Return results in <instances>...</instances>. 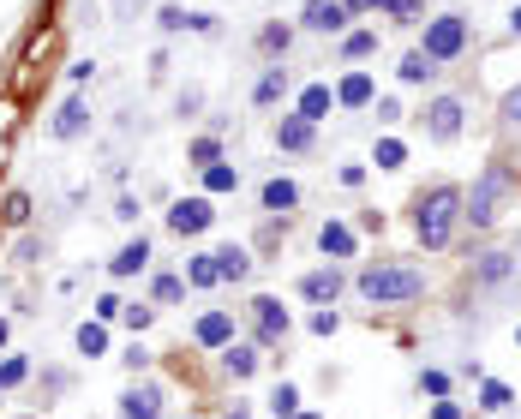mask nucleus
Wrapping results in <instances>:
<instances>
[{
  "label": "nucleus",
  "mask_w": 521,
  "mask_h": 419,
  "mask_svg": "<svg viewBox=\"0 0 521 419\" xmlns=\"http://www.w3.org/2000/svg\"><path fill=\"white\" fill-rule=\"evenodd\" d=\"M246 312H252V342H258L264 354H276V348L288 342V330H294V318H288V306H282L276 294H258V300H252Z\"/></svg>",
  "instance_id": "6"
},
{
  "label": "nucleus",
  "mask_w": 521,
  "mask_h": 419,
  "mask_svg": "<svg viewBox=\"0 0 521 419\" xmlns=\"http://www.w3.org/2000/svg\"><path fill=\"white\" fill-rule=\"evenodd\" d=\"M0 222H6V228H24V222H30V192H6V198H0Z\"/></svg>",
  "instance_id": "34"
},
{
  "label": "nucleus",
  "mask_w": 521,
  "mask_h": 419,
  "mask_svg": "<svg viewBox=\"0 0 521 419\" xmlns=\"http://www.w3.org/2000/svg\"><path fill=\"white\" fill-rule=\"evenodd\" d=\"M294 419H318V414H294Z\"/></svg>",
  "instance_id": "54"
},
{
  "label": "nucleus",
  "mask_w": 521,
  "mask_h": 419,
  "mask_svg": "<svg viewBox=\"0 0 521 419\" xmlns=\"http://www.w3.org/2000/svg\"><path fill=\"white\" fill-rule=\"evenodd\" d=\"M222 270H216V252H192L186 258V288H216Z\"/></svg>",
  "instance_id": "26"
},
{
  "label": "nucleus",
  "mask_w": 521,
  "mask_h": 419,
  "mask_svg": "<svg viewBox=\"0 0 521 419\" xmlns=\"http://www.w3.org/2000/svg\"><path fill=\"white\" fill-rule=\"evenodd\" d=\"M462 186H450V180H438V186H426L420 198H414V234H420V246L426 252H450V240H456V228H462Z\"/></svg>",
  "instance_id": "1"
},
{
  "label": "nucleus",
  "mask_w": 521,
  "mask_h": 419,
  "mask_svg": "<svg viewBox=\"0 0 521 419\" xmlns=\"http://www.w3.org/2000/svg\"><path fill=\"white\" fill-rule=\"evenodd\" d=\"M192 342L198 348H210V354H222L228 342H240V324H234V312H222V306H210L198 324H192Z\"/></svg>",
  "instance_id": "9"
},
{
  "label": "nucleus",
  "mask_w": 521,
  "mask_h": 419,
  "mask_svg": "<svg viewBox=\"0 0 521 419\" xmlns=\"http://www.w3.org/2000/svg\"><path fill=\"white\" fill-rule=\"evenodd\" d=\"M420 126H426V138H432V144H456V138H462V126H468V102H462L456 90H444V96H432V102H426Z\"/></svg>",
  "instance_id": "5"
},
{
  "label": "nucleus",
  "mask_w": 521,
  "mask_h": 419,
  "mask_svg": "<svg viewBox=\"0 0 521 419\" xmlns=\"http://www.w3.org/2000/svg\"><path fill=\"white\" fill-rule=\"evenodd\" d=\"M252 264H258V258H252V246H234V240H228V246H216V270H222V282H246V276H252Z\"/></svg>",
  "instance_id": "21"
},
{
  "label": "nucleus",
  "mask_w": 521,
  "mask_h": 419,
  "mask_svg": "<svg viewBox=\"0 0 521 419\" xmlns=\"http://www.w3.org/2000/svg\"><path fill=\"white\" fill-rule=\"evenodd\" d=\"M120 360H126V372H150V348H144V342H132Z\"/></svg>",
  "instance_id": "44"
},
{
  "label": "nucleus",
  "mask_w": 521,
  "mask_h": 419,
  "mask_svg": "<svg viewBox=\"0 0 521 419\" xmlns=\"http://www.w3.org/2000/svg\"><path fill=\"white\" fill-rule=\"evenodd\" d=\"M420 48H426L438 66L462 60V54L474 48V18H468V12H432L426 30H420Z\"/></svg>",
  "instance_id": "4"
},
{
  "label": "nucleus",
  "mask_w": 521,
  "mask_h": 419,
  "mask_svg": "<svg viewBox=\"0 0 521 419\" xmlns=\"http://www.w3.org/2000/svg\"><path fill=\"white\" fill-rule=\"evenodd\" d=\"M372 162H378L384 174H396V168H408V144H402V138H378V144H372Z\"/></svg>",
  "instance_id": "30"
},
{
  "label": "nucleus",
  "mask_w": 521,
  "mask_h": 419,
  "mask_svg": "<svg viewBox=\"0 0 521 419\" xmlns=\"http://www.w3.org/2000/svg\"><path fill=\"white\" fill-rule=\"evenodd\" d=\"M510 408H516V390L498 378H480V414H510Z\"/></svg>",
  "instance_id": "27"
},
{
  "label": "nucleus",
  "mask_w": 521,
  "mask_h": 419,
  "mask_svg": "<svg viewBox=\"0 0 521 419\" xmlns=\"http://www.w3.org/2000/svg\"><path fill=\"white\" fill-rule=\"evenodd\" d=\"M84 132H90V102H84V96H66L60 114L48 120V138H54V144H72V138H84Z\"/></svg>",
  "instance_id": "14"
},
{
  "label": "nucleus",
  "mask_w": 521,
  "mask_h": 419,
  "mask_svg": "<svg viewBox=\"0 0 521 419\" xmlns=\"http://www.w3.org/2000/svg\"><path fill=\"white\" fill-rule=\"evenodd\" d=\"M6 336H12V324H6V318H0V348H6Z\"/></svg>",
  "instance_id": "53"
},
{
  "label": "nucleus",
  "mask_w": 521,
  "mask_h": 419,
  "mask_svg": "<svg viewBox=\"0 0 521 419\" xmlns=\"http://www.w3.org/2000/svg\"><path fill=\"white\" fill-rule=\"evenodd\" d=\"M270 414L294 419V414H300V390H294V384H276V390H270Z\"/></svg>",
  "instance_id": "38"
},
{
  "label": "nucleus",
  "mask_w": 521,
  "mask_h": 419,
  "mask_svg": "<svg viewBox=\"0 0 521 419\" xmlns=\"http://www.w3.org/2000/svg\"><path fill=\"white\" fill-rule=\"evenodd\" d=\"M288 90H294V78H288V66L276 60V66H264V72H258V84H252V102H258V108H276Z\"/></svg>",
  "instance_id": "19"
},
{
  "label": "nucleus",
  "mask_w": 521,
  "mask_h": 419,
  "mask_svg": "<svg viewBox=\"0 0 521 419\" xmlns=\"http://www.w3.org/2000/svg\"><path fill=\"white\" fill-rule=\"evenodd\" d=\"M372 102H378L372 72H360V66H354V72H342V78H336V108H348V114H354V108H372Z\"/></svg>",
  "instance_id": "16"
},
{
  "label": "nucleus",
  "mask_w": 521,
  "mask_h": 419,
  "mask_svg": "<svg viewBox=\"0 0 521 419\" xmlns=\"http://www.w3.org/2000/svg\"><path fill=\"white\" fill-rule=\"evenodd\" d=\"M138 6H144V0H114V12H120V18H132Z\"/></svg>",
  "instance_id": "50"
},
{
  "label": "nucleus",
  "mask_w": 521,
  "mask_h": 419,
  "mask_svg": "<svg viewBox=\"0 0 521 419\" xmlns=\"http://www.w3.org/2000/svg\"><path fill=\"white\" fill-rule=\"evenodd\" d=\"M300 30H312V36H348V6L342 0H306L300 6Z\"/></svg>",
  "instance_id": "10"
},
{
  "label": "nucleus",
  "mask_w": 521,
  "mask_h": 419,
  "mask_svg": "<svg viewBox=\"0 0 521 419\" xmlns=\"http://www.w3.org/2000/svg\"><path fill=\"white\" fill-rule=\"evenodd\" d=\"M120 312H126V300H120V294H96V324H114Z\"/></svg>",
  "instance_id": "42"
},
{
  "label": "nucleus",
  "mask_w": 521,
  "mask_h": 419,
  "mask_svg": "<svg viewBox=\"0 0 521 419\" xmlns=\"http://www.w3.org/2000/svg\"><path fill=\"white\" fill-rule=\"evenodd\" d=\"M372 114H378V126H396V120H402L408 108H402L396 96H378V102H372Z\"/></svg>",
  "instance_id": "41"
},
{
  "label": "nucleus",
  "mask_w": 521,
  "mask_h": 419,
  "mask_svg": "<svg viewBox=\"0 0 521 419\" xmlns=\"http://www.w3.org/2000/svg\"><path fill=\"white\" fill-rule=\"evenodd\" d=\"M378 12H390L396 24H420L426 18V0H378Z\"/></svg>",
  "instance_id": "37"
},
{
  "label": "nucleus",
  "mask_w": 521,
  "mask_h": 419,
  "mask_svg": "<svg viewBox=\"0 0 521 419\" xmlns=\"http://www.w3.org/2000/svg\"><path fill=\"white\" fill-rule=\"evenodd\" d=\"M318 252H324V264H342V258L360 252V234H354L348 222H324V228H318Z\"/></svg>",
  "instance_id": "17"
},
{
  "label": "nucleus",
  "mask_w": 521,
  "mask_h": 419,
  "mask_svg": "<svg viewBox=\"0 0 521 419\" xmlns=\"http://www.w3.org/2000/svg\"><path fill=\"white\" fill-rule=\"evenodd\" d=\"M438 72H444V66H438L426 48H408V54H402V66H396V78H402V84H432Z\"/></svg>",
  "instance_id": "22"
},
{
  "label": "nucleus",
  "mask_w": 521,
  "mask_h": 419,
  "mask_svg": "<svg viewBox=\"0 0 521 419\" xmlns=\"http://www.w3.org/2000/svg\"><path fill=\"white\" fill-rule=\"evenodd\" d=\"M114 419H162V384H150V378L144 384H126Z\"/></svg>",
  "instance_id": "12"
},
{
  "label": "nucleus",
  "mask_w": 521,
  "mask_h": 419,
  "mask_svg": "<svg viewBox=\"0 0 521 419\" xmlns=\"http://www.w3.org/2000/svg\"><path fill=\"white\" fill-rule=\"evenodd\" d=\"M72 342H78V354H84V360H102V354H108V324H78V336H72Z\"/></svg>",
  "instance_id": "31"
},
{
  "label": "nucleus",
  "mask_w": 521,
  "mask_h": 419,
  "mask_svg": "<svg viewBox=\"0 0 521 419\" xmlns=\"http://www.w3.org/2000/svg\"><path fill=\"white\" fill-rule=\"evenodd\" d=\"M432 419H462V408H456V402L444 396V402H432Z\"/></svg>",
  "instance_id": "48"
},
{
  "label": "nucleus",
  "mask_w": 521,
  "mask_h": 419,
  "mask_svg": "<svg viewBox=\"0 0 521 419\" xmlns=\"http://www.w3.org/2000/svg\"><path fill=\"white\" fill-rule=\"evenodd\" d=\"M420 396H432V402H444V396H450V372H438V366H426V372H420Z\"/></svg>",
  "instance_id": "39"
},
{
  "label": "nucleus",
  "mask_w": 521,
  "mask_h": 419,
  "mask_svg": "<svg viewBox=\"0 0 521 419\" xmlns=\"http://www.w3.org/2000/svg\"><path fill=\"white\" fill-rule=\"evenodd\" d=\"M312 144H318V126H312V120H300V114L288 108V114L276 120V150H282V156H306Z\"/></svg>",
  "instance_id": "15"
},
{
  "label": "nucleus",
  "mask_w": 521,
  "mask_h": 419,
  "mask_svg": "<svg viewBox=\"0 0 521 419\" xmlns=\"http://www.w3.org/2000/svg\"><path fill=\"white\" fill-rule=\"evenodd\" d=\"M372 54H378V30H348V36H342V60H348V66H360V60H372Z\"/></svg>",
  "instance_id": "28"
},
{
  "label": "nucleus",
  "mask_w": 521,
  "mask_h": 419,
  "mask_svg": "<svg viewBox=\"0 0 521 419\" xmlns=\"http://www.w3.org/2000/svg\"><path fill=\"white\" fill-rule=\"evenodd\" d=\"M186 419H198V414H186Z\"/></svg>",
  "instance_id": "56"
},
{
  "label": "nucleus",
  "mask_w": 521,
  "mask_h": 419,
  "mask_svg": "<svg viewBox=\"0 0 521 419\" xmlns=\"http://www.w3.org/2000/svg\"><path fill=\"white\" fill-rule=\"evenodd\" d=\"M36 258H42V240L24 234V240H18V264H36Z\"/></svg>",
  "instance_id": "46"
},
{
  "label": "nucleus",
  "mask_w": 521,
  "mask_h": 419,
  "mask_svg": "<svg viewBox=\"0 0 521 419\" xmlns=\"http://www.w3.org/2000/svg\"><path fill=\"white\" fill-rule=\"evenodd\" d=\"M521 192V174L510 162H486L480 168V180H474V192L462 198V222L474 228V234H492L498 222H504V204Z\"/></svg>",
  "instance_id": "2"
},
{
  "label": "nucleus",
  "mask_w": 521,
  "mask_h": 419,
  "mask_svg": "<svg viewBox=\"0 0 521 419\" xmlns=\"http://www.w3.org/2000/svg\"><path fill=\"white\" fill-rule=\"evenodd\" d=\"M348 6V18H366V12H378V0H342Z\"/></svg>",
  "instance_id": "49"
},
{
  "label": "nucleus",
  "mask_w": 521,
  "mask_h": 419,
  "mask_svg": "<svg viewBox=\"0 0 521 419\" xmlns=\"http://www.w3.org/2000/svg\"><path fill=\"white\" fill-rule=\"evenodd\" d=\"M510 270H516L510 252H486V258L474 264V282H480V288H498V282H510Z\"/></svg>",
  "instance_id": "24"
},
{
  "label": "nucleus",
  "mask_w": 521,
  "mask_h": 419,
  "mask_svg": "<svg viewBox=\"0 0 521 419\" xmlns=\"http://www.w3.org/2000/svg\"><path fill=\"white\" fill-rule=\"evenodd\" d=\"M24 378H30V354H6L0 360V390H18Z\"/></svg>",
  "instance_id": "36"
},
{
  "label": "nucleus",
  "mask_w": 521,
  "mask_h": 419,
  "mask_svg": "<svg viewBox=\"0 0 521 419\" xmlns=\"http://www.w3.org/2000/svg\"><path fill=\"white\" fill-rule=\"evenodd\" d=\"M258 210H264V216H276V222H288V216L300 210V186H294L288 174H270V180L258 186Z\"/></svg>",
  "instance_id": "11"
},
{
  "label": "nucleus",
  "mask_w": 521,
  "mask_h": 419,
  "mask_svg": "<svg viewBox=\"0 0 521 419\" xmlns=\"http://www.w3.org/2000/svg\"><path fill=\"white\" fill-rule=\"evenodd\" d=\"M180 294H186V276L180 270H156L150 276V306H180Z\"/></svg>",
  "instance_id": "25"
},
{
  "label": "nucleus",
  "mask_w": 521,
  "mask_h": 419,
  "mask_svg": "<svg viewBox=\"0 0 521 419\" xmlns=\"http://www.w3.org/2000/svg\"><path fill=\"white\" fill-rule=\"evenodd\" d=\"M186 30H198V36H216V12H192V18H186Z\"/></svg>",
  "instance_id": "45"
},
{
  "label": "nucleus",
  "mask_w": 521,
  "mask_h": 419,
  "mask_svg": "<svg viewBox=\"0 0 521 419\" xmlns=\"http://www.w3.org/2000/svg\"><path fill=\"white\" fill-rule=\"evenodd\" d=\"M294 114H300V120H312V126H324V120L336 114V84H324V78L300 84V96H294Z\"/></svg>",
  "instance_id": "13"
},
{
  "label": "nucleus",
  "mask_w": 521,
  "mask_h": 419,
  "mask_svg": "<svg viewBox=\"0 0 521 419\" xmlns=\"http://www.w3.org/2000/svg\"><path fill=\"white\" fill-rule=\"evenodd\" d=\"M498 126H504L510 138H521V84L504 90V102H498Z\"/></svg>",
  "instance_id": "32"
},
{
  "label": "nucleus",
  "mask_w": 521,
  "mask_h": 419,
  "mask_svg": "<svg viewBox=\"0 0 521 419\" xmlns=\"http://www.w3.org/2000/svg\"><path fill=\"white\" fill-rule=\"evenodd\" d=\"M198 174H204V198L240 192V168H234V162H210V168H198Z\"/></svg>",
  "instance_id": "23"
},
{
  "label": "nucleus",
  "mask_w": 521,
  "mask_h": 419,
  "mask_svg": "<svg viewBox=\"0 0 521 419\" xmlns=\"http://www.w3.org/2000/svg\"><path fill=\"white\" fill-rule=\"evenodd\" d=\"M510 30H516V36H521V6H516V12H510Z\"/></svg>",
  "instance_id": "52"
},
{
  "label": "nucleus",
  "mask_w": 521,
  "mask_h": 419,
  "mask_svg": "<svg viewBox=\"0 0 521 419\" xmlns=\"http://www.w3.org/2000/svg\"><path fill=\"white\" fill-rule=\"evenodd\" d=\"M114 216H120V222H138V198H132V192H126V198H120V204H114Z\"/></svg>",
  "instance_id": "47"
},
{
  "label": "nucleus",
  "mask_w": 521,
  "mask_h": 419,
  "mask_svg": "<svg viewBox=\"0 0 521 419\" xmlns=\"http://www.w3.org/2000/svg\"><path fill=\"white\" fill-rule=\"evenodd\" d=\"M210 222H216V198H204V192H192L168 210V234H180V240H198Z\"/></svg>",
  "instance_id": "7"
},
{
  "label": "nucleus",
  "mask_w": 521,
  "mask_h": 419,
  "mask_svg": "<svg viewBox=\"0 0 521 419\" xmlns=\"http://www.w3.org/2000/svg\"><path fill=\"white\" fill-rule=\"evenodd\" d=\"M186 18H192V12H186V6H174V0H168V6H162V12H156V30H162V36H174V30H186Z\"/></svg>",
  "instance_id": "40"
},
{
  "label": "nucleus",
  "mask_w": 521,
  "mask_h": 419,
  "mask_svg": "<svg viewBox=\"0 0 521 419\" xmlns=\"http://www.w3.org/2000/svg\"><path fill=\"white\" fill-rule=\"evenodd\" d=\"M258 360H264L258 342H228V348H222V372H228L234 384H246V378L258 372Z\"/></svg>",
  "instance_id": "20"
},
{
  "label": "nucleus",
  "mask_w": 521,
  "mask_h": 419,
  "mask_svg": "<svg viewBox=\"0 0 521 419\" xmlns=\"http://www.w3.org/2000/svg\"><path fill=\"white\" fill-rule=\"evenodd\" d=\"M336 330H342L336 306H318V312H312V336H336Z\"/></svg>",
  "instance_id": "43"
},
{
  "label": "nucleus",
  "mask_w": 521,
  "mask_h": 419,
  "mask_svg": "<svg viewBox=\"0 0 521 419\" xmlns=\"http://www.w3.org/2000/svg\"><path fill=\"white\" fill-rule=\"evenodd\" d=\"M186 162H192V168H210V162H228V156H222V138H216V132H198V138L186 144Z\"/></svg>",
  "instance_id": "29"
},
{
  "label": "nucleus",
  "mask_w": 521,
  "mask_h": 419,
  "mask_svg": "<svg viewBox=\"0 0 521 419\" xmlns=\"http://www.w3.org/2000/svg\"><path fill=\"white\" fill-rule=\"evenodd\" d=\"M18 419H42V414H18Z\"/></svg>",
  "instance_id": "55"
},
{
  "label": "nucleus",
  "mask_w": 521,
  "mask_h": 419,
  "mask_svg": "<svg viewBox=\"0 0 521 419\" xmlns=\"http://www.w3.org/2000/svg\"><path fill=\"white\" fill-rule=\"evenodd\" d=\"M144 270H150V240H144V234H132V240L108 258V276H114V282H126V276H144Z\"/></svg>",
  "instance_id": "18"
},
{
  "label": "nucleus",
  "mask_w": 521,
  "mask_h": 419,
  "mask_svg": "<svg viewBox=\"0 0 521 419\" xmlns=\"http://www.w3.org/2000/svg\"><path fill=\"white\" fill-rule=\"evenodd\" d=\"M354 288H360L366 306H414V300L426 294V270L384 258V264H366V270L354 276Z\"/></svg>",
  "instance_id": "3"
},
{
  "label": "nucleus",
  "mask_w": 521,
  "mask_h": 419,
  "mask_svg": "<svg viewBox=\"0 0 521 419\" xmlns=\"http://www.w3.org/2000/svg\"><path fill=\"white\" fill-rule=\"evenodd\" d=\"M342 294H348V270L342 264H318V270L300 276V300L306 306H336Z\"/></svg>",
  "instance_id": "8"
},
{
  "label": "nucleus",
  "mask_w": 521,
  "mask_h": 419,
  "mask_svg": "<svg viewBox=\"0 0 521 419\" xmlns=\"http://www.w3.org/2000/svg\"><path fill=\"white\" fill-rule=\"evenodd\" d=\"M222 419H252V408H246V402H234V408H228Z\"/></svg>",
  "instance_id": "51"
},
{
  "label": "nucleus",
  "mask_w": 521,
  "mask_h": 419,
  "mask_svg": "<svg viewBox=\"0 0 521 419\" xmlns=\"http://www.w3.org/2000/svg\"><path fill=\"white\" fill-rule=\"evenodd\" d=\"M120 324H126V330H132V336H144V330H150V324H156V306H150V300H132V306H126V312H120Z\"/></svg>",
  "instance_id": "35"
},
{
  "label": "nucleus",
  "mask_w": 521,
  "mask_h": 419,
  "mask_svg": "<svg viewBox=\"0 0 521 419\" xmlns=\"http://www.w3.org/2000/svg\"><path fill=\"white\" fill-rule=\"evenodd\" d=\"M258 48H264V54H288V48H294V24H264V30H258Z\"/></svg>",
  "instance_id": "33"
}]
</instances>
